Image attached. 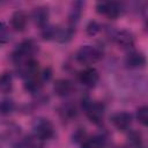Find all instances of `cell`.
<instances>
[{
  "instance_id": "3957f363",
  "label": "cell",
  "mask_w": 148,
  "mask_h": 148,
  "mask_svg": "<svg viewBox=\"0 0 148 148\" xmlns=\"http://www.w3.org/2000/svg\"><path fill=\"white\" fill-rule=\"evenodd\" d=\"M102 58H103V50L99 46L90 45V44L82 45L75 53V60L79 64L84 65L87 67L96 64Z\"/></svg>"
},
{
  "instance_id": "ba28073f",
  "label": "cell",
  "mask_w": 148,
  "mask_h": 148,
  "mask_svg": "<svg viewBox=\"0 0 148 148\" xmlns=\"http://www.w3.org/2000/svg\"><path fill=\"white\" fill-rule=\"evenodd\" d=\"M16 68V73L20 77H22L23 80H28L31 77H36L39 75L40 73V67H39V62L36 59H30L21 65L15 66Z\"/></svg>"
},
{
  "instance_id": "ffe728a7",
  "label": "cell",
  "mask_w": 148,
  "mask_h": 148,
  "mask_svg": "<svg viewBox=\"0 0 148 148\" xmlns=\"http://www.w3.org/2000/svg\"><path fill=\"white\" fill-rule=\"evenodd\" d=\"M43 81L40 80L39 75L36 76V77H31V79H28V80H24V83H23V87H24V90L31 95H38L42 89H43Z\"/></svg>"
},
{
  "instance_id": "484cf974",
  "label": "cell",
  "mask_w": 148,
  "mask_h": 148,
  "mask_svg": "<svg viewBox=\"0 0 148 148\" xmlns=\"http://www.w3.org/2000/svg\"><path fill=\"white\" fill-rule=\"evenodd\" d=\"M87 136H88V133H87L86 128L80 127V128H76V130L72 133L71 140H72V142H73V143L81 146V145H82V142L87 139Z\"/></svg>"
},
{
  "instance_id": "4316f807",
  "label": "cell",
  "mask_w": 148,
  "mask_h": 148,
  "mask_svg": "<svg viewBox=\"0 0 148 148\" xmlns=\"http://www.w3.org/2000/svg\"><path fill=\"white\" fill-rule=\"evenodd\" d=\"M135 117H136V120H138L142 126H147V125H148V108H147V105L139 106V108L136 109Z\"/></svg>"
},
{
  "instance_id": "d6986e66",
  "label": "cell",
  "mask_w": 148,
  "mask_h": 148,
  "mask_svg": "<svg viewBox=\"0 0 148 148\" xmlns=\"http://www.w3.org/2000/svg\"><path fill=\"white\" fill-rule=\"evenodd\" d=\"M84 5L86 3L83 1H75V2L72 3V7H71V10H69V14H68V23L67 24L76 27V24L79 23L81 16H82Z\"/></svg>"
},
{
  "instance_id": "6da1fadb",
  "label": "cell",
  "mask_w": 148,
  "mask_h": 148,
  "mask_svg": "<svg viewBox=\"0 0 148 148\" xmlns=\"http://www.w3.org/2000/svg\"><path fill=\"white\" fill-rule=\"evenodd\" d=\"M38 50H39L38 44L34 39H31V38L23 39L13 50V52L10 54V59H12L13 64L15 66H17V65H21V64L30 60V59H35V56L37 54Z\"/></svg>"
},
{
  "instance_id": "5b68a950",
  "label": "cell",
  "mask_w": 148,
  "mask_h": 148,
  "mask_svg": "<svg viewBox=\"0 0 148 148\" xmlns=\"http://www.w3.org/2000/svg\"><path fill=\"white\" fill-rule=\"evenodd\" d=\"M22 136V127L12 120H0V141L13 146Z\"/></svg>"
},
{
  "instance_id": "7a4b0ae2",
  "label": "cell",
  "mask_w": 148,
  "mask_h": 148,
  "mask_svg": "<svg viewBox=\"0 0 148 148\" xmlns=\"http://www.w3.org/2000/svg\"><path fill=\"white\" fill-rule=\"evenodd\" d=\"M80 106L84 112L86 117L95 125L102 124L105 114V105L102 102L92 101L88 95L83 96L80 102Z\"/></svg>"
},
{
  "instance_id": "5bb4252c",
  "label": "cell",
  "mask_w": 148,
  "mask_h": 148,
  "mask_svg": "<svg viewBox=\"0 0 148 148\" xmlns=\"http://www.w3.org/2000/svg\"><path fill=\"white\" fill-rule=\"evenodd\" d=\"M28 22H29V16L22 9L15 10L10 16V28L14 31L23 32L28 27Z\"/></svg>"
},
{
  "instance_id": "f546056e",
  "label": "cell",
  "mask_w": 148,
  "mask_h": 148,
  "mask_svg": "<svg viewBox=\"0 0 148 148\" xmlns=\"http://www.w3.org/2000/svg\"><path fill=\"white\" fill-rule=\"evenodd\" d=\"M118 148H126V147H118Z\"/></svg>"
},
{
  "instance_id": "83f0119b",
  "label": "cell",
  "mask_w": 148,
  "mask_h": 148,
  "mask_svg": "<svg viewBox=\"0 0 148 148\" xmlns=\"http://www.w3.org/2000/svg\"><path fill=\"white\" fill-rule=\"evenodd\" d=\"M102 27L96 20H90L86 25V34L89 36H96L101 31Z\"/></svg>"
},
{
  "instance_id": "4fadbf2b",
  "label": "cell",
  "mask_w": 148,
  "mask_h": 148,
  "mask_svg": "<svg viewBox=\"0 0 148 148\" xmlns=\"http://www.w3.org/2000/svg\"><path fill=\"white\" fill-rule=\"evenodd\" d=\"M30 17H31L32 22L35 23V25H37L39 29H42L49 24L50 9L46 6H37L31 10Z\"/></svg>"
},
{
  "instance_id": "2e32d148",
  "label": "cell",
  "mask_w": 148,
  "mask_h": 148,
  "mask_svg": "<svg viewBox=\"0 0 148 148\" xmlns=\"http://www.w3.org/2000/svg\"><path fill=\"white\" fill-rule=\"evenodd\" d=\"M109 143H110L109 136L101 133V134H96L92 136L88 135L80 147L81 148H108Z\"/></svg>"
},
{
  "instance_id": "603a6c76",
  "label": "cell",
  "mask_w": 148,
  "mask_h": 148,
  "mask_svg": "<svg viewBox=\"0 0 148 148\" xmlns=\"http://www.w3.org/2000/svg\"><path fill=\"white\" fill-rule=\"evenodd\" d=\"M16 110V103L9 97H5L0 101V114L9 116Z\"/></svg>"
},
{
  "instance_id": "ac0fdd59",
  "label": "cell",
  "mask_w": 148,
  "mask_h": 148,
  "mask_svg": "<svg viewBox=\"0 0 148 148\" xmlns=\"http://www.w3.org/2000/svg\"><path fill=\"white\" fill-rule=\"evenodd\" d=\"M13 148H44L43 141L37 139L35 135H25L21 136L18 141H16L13 146Z\"/></svg>"
},
{
  "instance_id": "44dd1931",
  "label": "cell",
  "mask_w": 148,
  "mask_h": 148,
  "mask_svg": "<svg viewBox=\"0 0 148 148\" xmlns=\"http://www.w3.org/2000/svg\"><path fill=\"white\" fill-rule=\"evenodd\" d=\"M13 90V74L8 71L0 74V91L2 94H9Z\"/></svg>"
},
{
  "instance_id": "cb8c5ba5",
  "label": "cell",
  "mask_w": 148,
  "mask_h": 148,
  "mask_svg": "<svg viewBox=\"0 0 148 148\" xmlns=\"http://www.w3.org/2000/svg\"><path fill=\"white\" fill-rule=\"evenodd\" d=\"M10 39H12V32L9 27L3 21H0V45L8 44Z\"/></svg>"
},
{
  "instance_id": "d4e9b609",
  "label": "cell",
  "mask_w": 148,
  "mask_h": 148,
  "mask_svg": "<svg viewBox=\"0 0 148 148\" xmlns=\"http://www.w3.org/2000/svg\"><path fill=\"white\" fill-rule=\"evenodd\" d=\"M57 28H58V25H53V24H47L44 28H42L40 29V36H42V38L44 40H54Z\"/></svg>"
},
{
  "instance_id": "277c9868",
  "label": "cell",
  "mask_w": 148,
  "mask_h": 148,
  "mask_svg": "<svg viewBox=\"0 0 148 148\" xmlns=\"http://www.w3.org/2000/svg\"><path fill=\"white\" fill-rule=\"evenodd\" d=\"M32 135H35L40 141H47L54 138L56 128L52 121L45 117H37L34 119L32 125Z\"/></svg>"
},
{
  "instance_id": "9c48e42d",
  "label": "cell",
  "mask_w": 148,
  "mask_h": 148,
  "mask_svg": "<svg viewBox=\"0 0 148 148\" xmlns=\"http://www.w3.org/2000/svg\"><path fill=\"white\" fill-rule=\"evenodd\" d=\"M77 80L83 87H86L88 89H92L97 86V83L99 81V73L95 67L89 66L79 72Z\"/></svg>"
},
{
  "instance_id": "f1b7e54d",
  "label": "cell",
  "mask_w": 148,
  "mask_h": 148,
  "mask_svg": "<svg viewBox=\"0 0 148 148\" xmlns=\"http://www.w3.org/2000/svg\"><path fill=\"white\" fill-rule=\"evenodd\" d=\"M52 76H53V72H52V68H51V67H45V68H43V69L40 71V73H39V77H40V80L43 81V83L50 82L51 79H52Z\"/></svg>"
},
{
  "instance_id": "e0dca14e",
  "label": "cell",
  "mask_w": 148,
  "mask_h": 148,
  "mask_svg": "<svg viewBox=\"0 0 148 148\" xmlns=\"http://www.w3.org/2000/svg\"><path fill=\"white\" fill-rule=\"evenodd\" d=\"M76 32V27H73L71 24H66V25H58L57 28V32H56V37L54 40L61 44L68 43L73 39V37L75 36Z\"/></svg>"
},
{
  "instance_id": "8992f818",
  "label": "cell",
  "mask_w": 148,
  "mask_h": 148,
  "mask_svg": "<svg viewBox=\"0 0 148 148\" xmlns=\"http://www.w3.org/2000/svg\"><path fill=\"white\" fill-rule=\"evenodd\" d=\"M108 36L112 42H114L121 49H132L135 44L134 35L126 29H114L113 27H109L106 29Z\"/></svg>"
},
{
  "instance_id": "7c38bea8",
  "label": "cell",
  "mask_w": 148,
  "mask_h": 148,
  "mask_svg": "<svg viewBox=\"0 0 148 148\" xmlns=\"http://www.w3.org/2000/svg\"><path fill=\"white\" fill-rule=\"evenodd\" d=\"M75 90V84L69 79H58L53 83V92L61 98H66L69 95H72Z\"/></svg>"
},
{
  "instance_id": "9a60e30c",
  "label": "cell",
  "mask_w": 148,
  "mask_h": 148,
  "mask_svg": "<svg viewBox=\"0 0 148 148\" xmlns=\"http://www.w3.org/2000/svg\"><path fill=\"white\" fill-rule=\"evenodd\" d=\"M57 112H58L59 117H60L64 121H72V120H74V119L77 117V114H79L77 106H76L74 103L69 102V101L64 102V103H61L60 105H58Z\"/></svg>"
},
{
  "instance_id": "52a82bcc",
  "label": "cell",
  "mask_w": 148,
  "mask_h": 148,
  "mask_svg": "<svg viewBox=\"0 0 148 148\" xmlns=\"http://www.w3.org/2000/svg\"><path fill=\"white\" fill-rule=\"evenodd\" d=\"M96 12L101 15L106 16L110 20H116L121 16L126 8L125 5L118 1H101L96 3Z\"/></svg>"
},
{
  "instance_id": "7402d4cb",
  "label": "cell",
  "mask_w": 148,
  "mask_h": 148,
  "mask_svg": "<svg viewBox=\"0 0 148 148\" xmlns=\"http://www.w3.org/2000/svg\"><path fill=\"white\" fill-rule=\"evenodd\" d=\"M127 143L132 148H142L143 146V136L141 132L136 130H132L127 134Z\"/></svg>"
},
{
  "instance_id": "8fae6325",
  "label": "cell",
  "mask_w": 148,
  "mask_h": 148,
  "mask_svg": "<svg viewBox=\"0 0 148 148\" xmlns=\"http://www.w3.org/2000/svg\"><path fill=\"white\" fill-rule=\"evenodd\" d=\"M146 57L142 52L136 50H131L127 52V54L124 58V65L126 68L130 69H139L145 67L146 65Z\"/></svg>"
},
{
  "instance_id": "30bf717a",
  "label": "cell",
  "mask_w": 148,
  "mask_h": 148,
  "mask_svg": "<svg viewBox=\"0 0 148 148\" xmlns=\"http://www.w3.org/2000/svg\"><path fill=\"white\" fill-rule=\"evenodd\" d=\"M110 121L113 125V127L117 128L118 131L126 132V131H130V127L133 121V116L127 111H118L111 114Z\"/></svg>"
},
{
  "instance_id": "4dcf8cb0",
  "label": "cell",
  "mask_w": 148,
  "mask_h": 148,
  "mask_svg": "<svg viewBox=\"0 0 148 148\" xmlns=\"http://www.w3.org/2000/svg\"><path fill=\"white\" fill-rule=\"evenodd\" d=\"M142 148H145V147H142Z\"/></svg>"
}]
</instances>
